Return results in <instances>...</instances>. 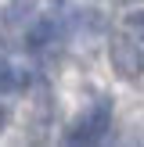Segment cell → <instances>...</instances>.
I'll use <instances>...</instances> for the list:
<instances>
[{"label":"cell","mask_w":144,"mask_h":147,"mask_svg":"<svg viewBox=\"0 0 144 147\" xmlns=\"http://www.w3.org/2000/svg\"><path fill=\"white\" fill-rule=\"evenodd\" d=\"M105 129H108V97H105V104H97L94 111L79 115L76 126L65 133V140H69V144H90V140H101Z\"/></svg>","instance_id":"1"},{"label":"cell","mask_w":144,"mask_h":147,"mask_svg":"<svg viewBox=\"0 0 144 147\" xmlns=\"http://www.w3.org/2000/svg\"><path fill=\"white\" fill-rule=\"evenodd\" d=\"M108 57H112V68L119 79H137L144 68V57L141 50H137L133 40H126V36H119V40H112V50H108Z\"/></svg>","instance_id":"2"},{"label":"cell","mask_w":144,"mask_h":147,"mask_svg":"<svg viewBox=\"0 0 144 147\" xmlns=\"http://www.w3.org/2000/svg\"><path fill=\"white\" fill-rule=\"evenodd\" d=\"M54 36H58V25H54L50 18H40V22L33 25V29H29L25 43H29V50H40V47H47V43L54 40Z\"/></svg>","instance_id":"3"},{"label":"cell","mask_w":144,"mask_h":147,"mask_svg":"<svg viewBox=\"0 0 144 147\" xmlns=\"http://www.w3.org/2000/svg\"><path fill=\"white\" fill-rule=\"evenodd\" d=\"M72 22H76L79 29H86V32H105V25H108V22H105V14H97L94 7H86V11H76V18H72Z\"/></svg>","instance_id":"4"},{"label":"cell","mask_w":144,"mask_h":147,"mask_svg":"<svg viewBox=\"0 0 144 147\" xmlns=\"http://www.w3.org/2000/svg\"><path fill=\"white\" fill-rule=\"evenodd\" d=\"M36 0H11V22H25L29 14H33Z\"/></svg>","instance_id":"5"},{"label":"cell","mask_w":144,"mask_h":147,"mask_svg":"<svg viewBox=\"0 0 144 147\" xmlns=\"http://www.w3.org/2000/svg\"><path fill=\"white\" fill-rule=\"evenodd\" d=\"M0 126H4V108H0Z\"/></svg>","instance_id":"6"}]
</instances>
